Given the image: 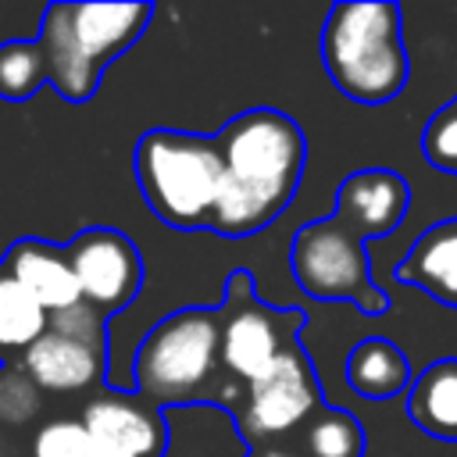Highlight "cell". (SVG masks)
Here are the masks:
<instances>
[{
  "mask_svg": "<svg viewBox=\"0 0 457 457\" xmlns=\"http://www.w3.org/2000/svg\"><path fill=\"white\" fill-rule=\"evenodd\" d=\"M214 139L225 175L211 232L228 239L253 236L268 228L296 196L307 164L303 129L275 107H250L228 118Z\"/></svg>",
  "mask_w": 457,
  "mask_h": 457,
  "instance_id": "obj_1",
  "label": "cell"
},
{
  "mask_svg": "<svg viewBox=\"0 0 457 457\" xmlns=\"http://www.w3.org/2000/svg\"><path fill=\"white\" fill-rule=\"evenodd\" d=\"M132 393L154 407L218 403L236 414L243 386L221 368L218 307H182L164 314L136 346Z\"/></svg>",
  "mask_w": 457,
  "mask_h": 457,
  "instance_id": "obj_2",
  "label": "cell"
},
{
  "mask_svg": "<svg viewBox=\"0 0 457 457\" xmlns=\"http://www.w3.org/2000/svg\"><path fill=\"white\" fill-rule=\"evenodd\" d=\"M154 4H50L36 36L50 89L68 104H86L107 64L146 32Z\"/></svg>",
  "mask_w": 457,
  "mask_h": 457,
  "instance_id": "obj_3",
  "label": "cell"
},
{
  "mask_svg": "<svg viewBox=\"0 0 457 457\" xmlns=\"http://www.w3.org/2000/svg\"><path fill=\"white\" fill-rule=\"evenodd\" d=\"M321 64L332 86L357 104H389L407 86L400 7L389 0L332 4L321 29Z\"/></svg>",
  "mask_w": 457,
  "mask_h": 457,
  "instance_id": "obj_4",
  "label": "cell"
},
{
  "mask_svg": "<svg viewBox=\"0 0 457 457\" xmlns=\"http://www.w3.org/2000/svg\"><path fill=\"white\" fill-rule=\"evenodd\" d=\"M132 175L146 207L175 232H211L221 193V150L214 136L150 129L136 139Z\"/></svg>",
  "mask_w": 457,
  "mask_h": 457,
  "instance_id": "obj_5",
  "label": "cell"
},
{
  "mask_svg": "<svg viewBox=\"0 0 457 457\" xmlns=\"http://www.w3.org/2000/svg\"><path fill=\"white\" fill-rule=\"evenodd\" d=\"M289 271L307 296L346 300L368 318L386 314L393 303L389 293L371 278L368 239L336 214L296 228L289 243Z\"/></svg>",
  "mask_w": 457,
  "mask_h": 457,
  "instance_id": "obj_6",
  "label": "cell"
},
{
  "mask_svg": "<svg viewBox=\"0 0 457 457\" xmlns=\"http://www.w3.org/2000/svg\"><path fill=\"white\" fill-rule=\"evenodd\" d=\"M303 325L307 314L300 307L264 303L253 289V275L246 268H236L218 303V339H221L225 375L239 382L246 393V386L264 378L282 353L300 346Z\"/></svg>",
  "mask_w": 457,
  "mask_h": 457,
  "instance_id": "obj_7",
  "label": "cell"
},
{
  "mask_svg": "<svg viewBox=\"0 0 457 457\" xmlns=\"http://www.w3.org/2000/svg\"><path fill=\"white\" fill-rule=\"evenodd\" d=\"M107 321L89 303L50 314L46 332L21 353L18 368L46 393L71 396L100 389L107 378Z\"/></svg>",
  "mask_w": 457,
  "mask_h": 457,
  "instance_id": "obj_8",
  "label": "cell"
},
{
  "mask_svg": "<svg viewBox=\"0 0 457 457\" xmlns=\"http://www.w3.org/2000/svg\"><path fill=\"white\" fill-rule=\"evenodd\" d=\"M325 407L314 364L303 346H293L289 353L278 357V364L246 386L239 407H236V428L246 439V446H271L286 443L293 432H300L311 414Z\"/></svg>",
  "mask_w": 457,
  "mask_h": 457,
  "instance_id": "obj_9",
  "label": "cell"
},
{
  "mask_svg": "<svg viewBox=\"0 0 457 457\" xmlns=\"http://www.w3.org/2000/svg\"><path fill=\"white\" fill-rule=\"evenodd\" d=\"M68 261H71L82 303H89L104 318H114L118 311H125L143 289V275H146L143 257L136 243L118 228L93 225L79 232L68 243Z\"/></svg>",
  "mask_w": 457,
  "mask_h": 457,
  "instance_id": "obj_10",
  "label": "cell"
},
{
  "mask_svg": "<svg viewBox=\"0 0 457 457\" xmlns=\"http://www.w3.org/2000/svg\"><path fill=\"white\" fill-rule=\"evenodd\" d=\"M79 421L129 457H164L168 428L164 411L132 389H107L82 403Z\"/></svg>",
  "mask_w": 457,
  "mask_h": 457,
  "instance_id": "obj_11",
  "label": "cell"
},
{
  "mask_svg": "<svg viewBox=\"0 0 457 457\" xmlns=\"http://www.w3.org/2000/svg\"><path fill=\"white\" fill-rule=\"evenodd\" d=\"M411 204V186L389 168H364L339 182L332 214L364 239H382L400 228Z\"/></svg>",
  "mask_w": 457,
  "mask_h": 457,
  "instance_id": "obj_12",
  "label": "cell"
},
{
  "mask_svg": "<svg viewBox=\"0 0 457 457\" xmlns=\"http://www.w3.org/2000/svg\"><path fill=\"white\" fill-rule=\"evenodd\" d=\"M0 264L39 300L46 314H64L82 303V293H79V282L68 261V246H54L46 239L25 236L7 246Z\"/></svg>",
  "mask_w": 457,
  "mask_h": 457,
  "instance_id": "obj_13",
  "label": "cell"
},
{
  "mask_svg": "<svg viewBox=\"0 0 457 457\" xmlns=\"http://www.w3.org/2000/svg\"><path fill=\"white\" fill-rule=\"evenodd\" d=\"M393 275L421 289L436 303L457 307V214L428 225L414 239V246L400 257Z\"/></svg>",
  "mask_w": 457,
  "mask_h": 457,
  "instance_id": "obj_14",
  "label": "cell"
},
{
  "mask_svg": "<svg viewBox=\"0 0 457 457\" xmlns=\"http://www.w3.org/2000/svg\"><path fill=\"white\" fill-rule=\"evenodd\" d=\"M407 418L432 439L457 443V357L432 361L407 389Z\"/></svg>",
  "mask_w": 457,
  "mask_h": 457,
  "instance_id": "obj_15",
  "label": "cell"
},
{
  "mask_svg": "<svg viewBox=\"0 0 457 457\" xmlns=\"http://www.w3.org/2000/svg\"><path fill=\"white\" fill-rule=\"evenodd\" d=\"M411 382L407 353L386 336H368L346 353V386L364 400H389L407 393Z\"/></svg>",
  "mask_w": 457,
  "mask_h": 457,
  "instance_id": "obj_16",
  "label": "cell"
},
{
  "mask_svg": "<svg viewBox=\"0 0 457 457\" xmlns=\"http://www.w3.org/2000/svg\"><path fill=\"white\" fill-rule=\"evenodd\" d=\"M50 314L39 300L0 264V368L18 364L21 353L46 332Z\"/></svg>",
  "mask_w": 457,
  "mask_h": 457,
  "instance_id": "obj_17",
  "label": "cell"
},
{
  "mask_svg": "<svg viewBox=\"0 0 457 457\" xmlns=\"http://www.w3.org/2000/svg\"><path fill=\"white\" fill-rule=\"evenodd\" d=\"M364 425L343 407H318L311 421L296 432V450L303 457H364Z\"/></svg>",
  "mask_w": 457,
  "mask_h": 457,
  "instance_id": "obj_18",
  "label": "cell"
},
{
  "mask_svg": "<svg viewBox=\"0 0 457 457\" xmlns=\"http://www.w3.org/2000/svg\"><path fill=\"white\" fill-rule=\"evenodd\" d=\"M46 79V61L36 39H7L0 43V100H29L36 96Z\"/></svg>",
  "mask_w": 457,
  "mask_h": 457,
  "instance_id": "obj_19",
  "label": "cell"
},
{
  "mask_svg": "<svg viewBox=\"0 0 457 457\" xmlns=\"http://www.w3.org/2000/svg\"><path fill=\"white\" fill-rule=\"evenodd\" d=\"M32 457H129L93 436L79 418H50L32 436Z\"/></svg>",
  "mask_w": 457,
  "mask_h": 457,
  "instance_id": "obj_20",
  "label": "cell"
},
{
  "mask_svg": "<svg viewBox=\"0 0 457 457\" xmlns=\"http://www.w3.org/2000/svg\"><path fill=\"white\" fill-rule=\"evenodd\" d=\"M39 386L18 368L4 364L0 368V428H21L29 418L39 411Z\"/></svg>",
  "mask_w": 457,
  "mask_h": 457,
  "instance_id": "obj_21",
  "label": "cell"
},
{
  "mask_svg": "<svg viewBox=\"0 0 457 457\" xmlns=\"http://www.w3.org/2000/svg\"><path fill=\"white\" fill-rule=\"evenodd\" d=\"M421 154L432 168L457 175V96L428 118V125L421 132Z\"/></svg>",
  "mask_w": 457,
  "mask_h": 457,
  "instance_id": "obj_22",
  "label": "cell"
},
{
  "mask_svg": "<svg viewBox=\"0 0 457 457\" xmlns=\"http://www.w3.org/2000/svg\"><path fill=\"white\" fill-rule=\"evenodd\" d=\"M246 457H303V453L289 443H271V446H253Z\"/></svg>",
  "mask_w": 457,
  "mask_h": 457,
  "instance_id": "obj_23",
  "label": "cell"
}]
</instances>
